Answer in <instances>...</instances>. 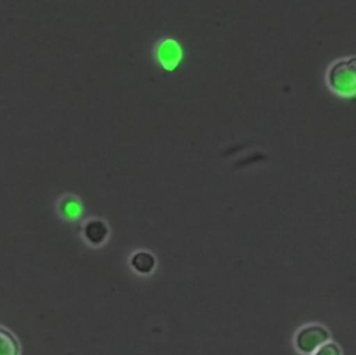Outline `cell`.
<instances>
[{
	"label": "cell",
	"instance_id": "obj_1",
	"mask_svg": "<svg viewBox=\"0 0 356 355\" xmlns=\"http://www.w3.org/2000/svg\"><path fill=\"white\" fill-rule=\"evenodd\" d=\"M327 88L341 97H352L356 92V58L353 56L334 60L325 71Z\"/></svg>",
	"mask_w": 356,
	"mask_h": 355
},
{
	"label": "cell",
	"instance_id": "obj_2",
	"mask_svg": "<svg viewBox=\"0 0 356 355\" xmlns=\"http://www.w3.org/2000/svg\"><path fill=\"white\" fill-rule=\"evenodd\" d=\"M154 60L167 71H172L182 60L184 52L181 45L172 38H163L153 47Z\"/></svg>",
	"mask_w": 356,
	"mask_h": 355
},
{
	"label": "cell",
	"instance_id": "obj_3",
	"mask_svg": "<svg viewBox=\"0 0 356 355\" xmlns=\"http://www.w3.org/2000/svg\"><path fill=\"white\" fill-rule=\"evenodd\" d=\"M327 331L320 326H309L299 331L296 337V345L302 352H312L314 351L321 342L327 340Z\"/></svg>",
	"mask_w": 356,
	"mask_h": 355
},
{
	"label": "cell",
	"instance_id": "obj_4",
	"mask_svg": "<svg viewBox=\"0 0 356 355\" xmlns=\"http://www.w3.org/2000/svg\"><path fill=\"white\" fill-rule=\"evenodd\" d=\"M0 355H19V342L17 337L0 324Z\"/></svg>",
	"mask_w": 356,
	"mask_h": 355
},
{
	"label": "cell",
	"instance_id": "obj_5",
	"mask_svg": "<svg viewBox=\"0 0 356 355\" xmlns=\"http://www.w3.org/2000/svg\"><path fill=\"white\" fill-rule=\"evenodd\" d=\"M106 232H107V230L102 221H90L85 228V234H86L88 239H90L92 242L102 241L103 237L106 235Z\"/></svg>",
	"mask_w": 356,
	"mask_h": 355
},
{
	"label": "cell",
	"instance_id": "obj_6",
	"mask_svg": "<svg viewBox=\"0 0 356 355\" xmlns=\"http://www.w3.org/2000/svg\"><path fill=\"white\" fill-rule=\"evenodd\" d=\"M60 209H61L63 214H65L68 217H75V216H79V213H81V203L74 196H65L61 200Z\"/></svg>",
	"mask_w": 356,
	"mask_h": 355
},
{
	"label": "cell",
	"instance_id": "obj_7",
	"mask_svg": "<svg viewBox=\"0 0 356 355\" xmlns=\"http://www.w3.org/2000/svg\"><path fill=\"white\" fill-rule=\"evenodd\" d=\"M153 258L149 255V253H145V252H139L135 255V258L132 259V265L135 266L136 270L139 271H150L152 267H153Z\"/></svg>",
	"mask_w": 356,
	"mask_h": 355
},
{
	"label": "cell",
	"instance_id": "obj_8",
	"mask_svg": "<svg viewBox=\"0 0 356 355\" xmlns=\"http://www.w3.org/2000/svg\"><path fill=\"white\" fill-rule=\"evenodd\" d=\"M316 355H339V349L334 344H327L317 351Z\"/></svg>",
	"mask_w": 356,
	"mask_h": 355
}]
</instances>
